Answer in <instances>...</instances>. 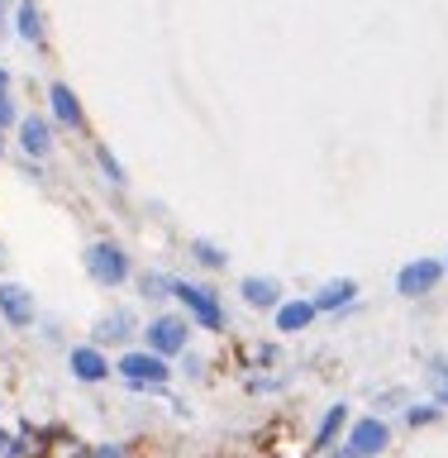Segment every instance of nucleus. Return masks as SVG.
Here are the masks:
<instances>
[{"label": "nucleus", "mask_w": 448, "mask_h": 458, "mask_svg": "<svg viewBox=\"0 0 448 458\" xmlns=\"http://www.w3.org/2000/svg\"><path fill=\"white\" fill-rule=\"evenodd\" d=\"M20 148L24 157H34V163H43V157L53 153V120H43V114H20Z\"/></svg>", "instance_id": "obj_10"}, {"label": "nucleus", "mask_w": 448, "mask_h": 458, "mask_svg": "<svg viewBox=\"0 0 448 458\" xmlns=\"http://www.w3.org/2000/svg\"><path fill=\"white\" fill-rule=\"evenodd\" d=\"M406 420H410V425H435V420H439V406H410Z\"/></svg>", "instance_id": "obj_20"}, {"label": "nucleus", "mask_w": 448, "mask_h": 458, "mask_svg": "<svg viewBox=\"0 0 448 458\" xmlns=\"http://www.w3.org/2000/svg\"><path fill=\"white\" fill-rule=\"evenodd\" d=\"M439 277H444V267L439 263H429V258H415V263H406L396 272V292L401 296H429L439 286Z\"/></svg>", "instance_id": "obj_8"}, {"label": "nucleus", "mask_w": 448, "mask_h": 458, "mask_svg": "<svg viewBox=\"0 0 448 458\" xmlns=\"http://www.w3.org/2000/svg\"><path fill=\"white\" fill-rule=\"evenodd\" d=\"M386 444H392V425L377 420V415H368V420H358L349 429V439H343V458H377Z\"/></svg>", "instance_id": "obj_5"}, {"label": "nucleus", "mask_w": 448, "mask_h": 458, "mask_svg": "<svg viewBox=\"0 0 448 458\" xmlns=\"http://www.w3.org/2000/svg\"><path fill=\"white\" fill-rule=\"evenodd\" d=\"M110 372H120V377L134 386V392H157V386H167V382H172L167 358H157V353H148V349H129Z\"/></svg>", "instance_id": "obj_2"}, {"label": "nucleus", "mask_w": 448, "mask_h": 458, "mask_svg": "<svg viewBox=\"0 0 448 458\" xmlns=\"http://www.w3.org/2000/svg\"><path fill=\"white\" fill-rule=\"evenodd\" d=\"M243 301H249V306H277L282 301V286L272 282V277H243Z\"/></svg>", "instance_id": "obj_15"}, {"label": "nucleus", "mask_w": 448, "mask_h": 458, "mask_svg": "<svg viewBox=\"0 0 448 458\" xmlns=\"http://www.w3.org/2000/svg\"><path fill=\"white\" fill-rule=\"evenodd\" d=\"M191 253H196L206 267H224V263H229V258H224V249H215L210 239H191Z\"/></svg>", "instance_id": "obj_19"}, {"label": "nucleus", "mask_w": 448, "mask_h": 458, "mask_svg": "<svg viewBox=\"0 0 448 458\" xmlns=\"http://www.w3.org/2000/svg\"><path fill=\"white\" fill-rule=\"evenodd\" d=\"M172 296L186 306V315H191L196 325H206V329H224V306H220V296L210 292V286H196V282H172Z\"/></svg>", "instance_id": "obj_3"}, {"label": "nucleus", "mask_w": 448, "mask_h": 458, "mask_svg": "<svg viewBox=\"0 0 448 458\" xmlns=\"http://www.w3.org/2000/svg\"><path fill=\"white\" fill-rule=\"evenodd\" d=\"M139 292L148 296V301H163V296H172V277H163V272H143Z\"/></svg>", "instance_id": "obj_18"}, {"label": "nucleus", "mask_w": 448, "mask_h": 458, "mask_svg": "<svg viewBox=\"0 0 448 458\" xmlns=\"http://www.w3.org/2000/svg\"><path fill=\"white\" fill-rule=\"evenodd\" d=\"M67 368H72V377L86 382V386L110 377V358H106L100 344H77V349H67Z\"/></svg>", "instance_id": "obj_7"}, {"label": "nucleus", "mask_w": 448, "mask_h": 458, "mask_svg": "<svg viewBox=\"0 0 448 458\" xmlns=\"http://www.w3.org/2000/svg\"><path fill=\"white\" fill-rule=\"evenodd\" d=\"M353 296H358V282H353V277H339V282H325L320 296H315L310 306H315V310H339V306H349Z\"/></svg>", "instance_id": "obj_12"}, {"label": "nucleus", "mask_w": 448, "mask_h": 458, "mask_svg": "<svg viewBox=\"0 0 448 458\" xmlns=\"http://www.w3.org/2000/svg\"><path fill=\"white\" fill-rule=\"evenodd\" d=\"M143 339H148V353L172 358V353H186V344H191V325H186L182 315H153L148 329H143Z\"/></svg>", "instance_id": "obj_4"}, {"label": "nucleus", "mask_w": 448, "mask_h": 458, "mask_svg": "<svg viewBox=\"0 0 448 458\" xmlns=\"http://www.w3.org/2000/svg\"><path fill=\"white\" fill-rule=\"evenodd\" d=\"M91 458H124V449H120V444H100Z\"/></svg>", "instance_id": "obj_21"}, {"label": "nucleus", "mask_w": 448, "mask_h": 458, "mask_svg": "<svg viewBox=\"0 0 448 458\" xmlns=\"http://www.w3.org/2000/svg\"><path fill=\"white\" fill-rule=\"evenodd\" d=\"M134 335H139L134 310H124V306H114L110 315H100V320H96V339L100 344H129Z\"/></svg>", "instance_id": "obj_11"}, {"label": "nucleus", "mask_w": 448, "mask_h": 458, "mask_svg": "<svg viewBox=\"0 0 448 458\" xmlns=\"http://www.w3.org/2000/svg\"><path fill=\"white\" fill-rule=\"evenodd\" d=\"M48 114H53V124H63V129H86L81 96L72 91L67 81H53V86H48Z\"/></svg>", "instance_id": "obj_9"}, {"label": "nucleus", "mask_w": 448, "mask_h": 458, "mask_svg": "<svg viewBox=\"0 0 448 458\" xmlns=\"http://www.w3.org/2000/svg\"><path fill=\"white\" fill-rule=\"evenodd\" d=\"M343 425H349V406H329L325 420H320V429H315V449H329Z\"/></svg>", "instance_id": "obj_16"}, {"label": "nucleus", "mask_w": 448, "mask_h": 458, "mask_svg": "<svg viewBox=\"0 0 448 458\" xmlns=\"http://www.w3.org/2000/svg\"><path fill=\"white\" fill-rule=\"evenodd\" d=\"M14 29H20L24 43H43V10L34 5V0H20V10H14Z\"/></svg>", "instance_id": "obj_14"}, {"label": "nucleus", "mask_w": 448, "mask_h": 458, "mask_svg": "<svg viewBox=\"0 0 448 458\" xmlns=\"http://www.w3.org/2000/svg\"><path fill=\"white\" fill-rule=\"evenodd\" d=\"M0 100H10V72L0 67Z\"/></svg>", "instance_id": "obj_22"}, {"label": "nucleus", "mask_w": 448, "mask_h": 458, "mask_svg": "<svg viewBox=\"0 0 448 458\" xmlns=\"http://www.w3.org/2000/svg\"><path fill=\"white\" fill-rule=\"evenodd\" d=\"M444 396H448V386H444Z\"/></svg>", "instance_id": "obj_26"}, {"label": "nucleus", "mask_w": 448, "mask_h": 458, "mask_svg": "<svg viewBox=\"0 0 448 458\" xmlns=\"http://www.w3.org/2000/svg\"><path fill=\"white\" fill-rule=\"evenodd\" d=\"M86 277H91L96 286H124L129 277H134V263H129V253H124V243H110V239H96L91 249H86Z\"/></svg>", "instance_id": "obj_1"}, {"label": "nucleus", "mask_w": 448, "mask_h": 458, "mask_svg": "<svg viewBox=\"0 0 448 458\" xmlns=\"http://www.w3.org/2000/svg\"><path fill=\"white\" fill-rule=\"evenodd\" d=\"M0 24H5V14H0Z\"/></svg>", "instance_id": "obj_25"}, {"label": "nucleus", "mask_w": 448, "mask_h": 458, "mask_svg": "<svg viewBox=\"0 0 448 458\" xmlns=\"http://www.w3.org/2000/svg\"><path fill=\"white\" fill-rule=\"evenodd\" d=\"M315 315H320V310H315L310 301H286V306H277V329H282V335H300Z\"/></svg>", "instance_id": "obj_13"}, {"label": "nucleus", "mask_w": 448, "mask_h": 458, "mask_svg": "<svg viewBox=\"0 0 448 458\" xmlns=\"http://www.w3.org/2000/svg\"><path fill=\"white\" fill-rule=\"evenodd\" d=\"M0 263H5V249H0Z\"/></svg>", "instance_id": "obj_24"}, {"label": "nucleus", "mask_w": 448, "mask_h": 458, "mask_svg": "<svg viewBox=\"0 0 448 458\" xmlns=\"http://www.w3.org/2000/svg\"><path fill=\"white\" fill-rule=\"evenodd\" d=\"M0 157H5V129H0Z\"/></svg>", "instance_id": "obj_23"}, {"label": "nucleus", "mask_w": 448, "mask_h": 458, "mask_svg": "<svg viewBox=\"0 0 448 458\" xmlns=\"http://www.w3.org/2000/svg\"><path fill=\"white\" fill-rule=\"evenodd\" d=\"M96 167L100 172H106V177H110V186H124L129 177H124V167H120V157H114L110 148H106V143H100V148H96Z\"/></svg>", "instance_id": "obj_17"}, {"label": "nucleus", "mask_w": 448, "mask_h": 458, "mask_svg": "<svg viewBox=\"0 0 448 458\" xmlns=\"http://www.w3.org/2000/svg\"><path fill=\"white\" fill-rule=\"evenodd\" d=\"M0 320H5L10 329H29L38 320V306H34V296H29V286L0 282Z\"/></svg>", "instance_id": "obj_6"}]
</instances>
